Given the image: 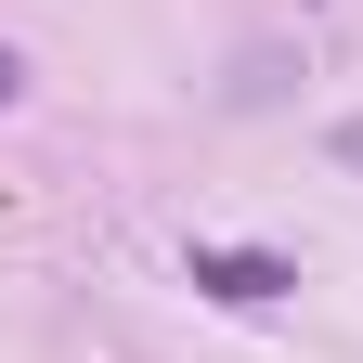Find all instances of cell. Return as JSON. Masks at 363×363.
I'll return each instance as SVG.
<instances>
[{"mask_svg": "<svg viewBox=\"0 0 363 363\" xmlns=\"http://www.w3.org/2000/svg\"><path fill=\"white\" fill-rule=\"evenodd\" d=\"M195 286H208V298H247V311H259V298H286L298 272H286V259H259V247H195Z\"/></svg>", "mask_w": 363, "mask_h": 363, "instance_id": "1", "label": "cell"}, {"mask_svg": "<svg viewBox=\"0 0 363 363\" xmlns=\"http://www.w3.org/2000/svg\"><path fill=\"white\" fill-rule=\"evenodd\" d=\"M337 156H350V169H363V117H350V130H337Z\"/></svg>", "mask_w": 363, "mask_h": 363, "instance_id": "2", "label": "cell"}]
</instances>
